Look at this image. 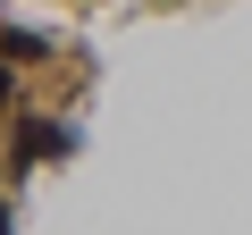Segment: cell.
I'll use <instances>...</instances> for the list:
<instances>
[{"label": "cell", "instance_id": "obj_2", "mask_svg": "<svg viewBox=\"0 0 252 235\" xmlns=\"http://www.w3.org/2000/svg\"><path fill=\"white\" fill-rule=\"evenodd\" d=\"M9 101H17V67L0 59V109H9Z\"/></svg>", "mask_w": 252, "mask_h": 235}, {"label": "cell", "instance_id": "obj_1", "mask_svg": "<svg viewBox=\"0 0 252 235\" xmlns=\"http://www.w3.org/2000/svg\"><path fill=\"white\" fill-rule=\"evenodd\" d=\"M67 151H76V126H59V118H17V168L67 160Z\"/></svg>", "mask_w": 252, "mask_h": 235}]
</instances>
